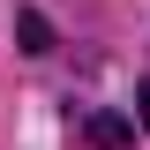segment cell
<instances>
[{"instance_id":"cell-1","label":"cell","mask_w":150,"mask_h":150,"mask_svg":"<svg viewBox=\"0 0 150 150\" xmlns=\"http://www.w3.org/2000/svg\"><path fill=\"white\" fill-rule=\"evenodd\" d=\"M15 38H23V53H53V23L45 15H15Z\"/></svg>"},{"instance_id":"cell-2","label":"cell","mask_w":150,"mask_h":150,"mask_svg":"<svg viewBox=\"0 0 150 150\" xmlns=\"http://www.w3.org/2000/svg\"><path fill=\"white\" fill-rule=\"evenodd\" d=\"M135 112H143V128H150V83H143V90H135Z\"/></svg>"}]
</instances>
